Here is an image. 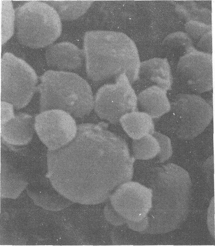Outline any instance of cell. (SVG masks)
<instances>
[{
    "instance_id": "obj_24",
    "label": "cell",
    "mask_w": 215,
    "mask_h": 246,
    "mask_svg": "<svg viewBox=\"0 0 215 246\" xmlns=\"http://www.w3.org/2000/svg\"><path fill=\"white\" fill-rule=\"evenodd\" d=\"M125 225L131 231L140 233H146L148 229L149 219L147 216L138 221H126Z\"/></svg>"
},
{
    "instance_id": "obj_26",
    "label": "cell",
    "mask_w": 215,
    "mask_h": 246,
    "mask_svg": "<svg viewBox=\"0 0 215 246\" xmlns=\"http://www.w3.org/2000/svg\"><path fill=\"white\" fill-rule=\"evenodd\" d=\"M175 13L181 19L187 21L192 19L191 16L186 8L184 6L178 4L175 7Z\"/></svg>"
},
{
    "instance_id": "obj_4",
    "label": "cell",
    "mask_w": 215,
    "mask_h": 246,
    "mask_svg": "<svg viewBox=\"0 0 215 246\" xmlns=\"http://www.w3.org/2000/svg\"><path fill=\"white\" fill-rule=\"evenodd\" d=\"M87 75L92 82L101 85L113 82L121 74L131 76L134 69V56L121 54L111 44L105 41L104 34L93 30L84 35L82 49Z\"/></svg>"
},
{
    "instance_id": "obj_17",
    "label": "cell",
    "mask_w": 215,
    "mask_h": 246,
    "mask_svg": "<svg viewBox=\"0 0 215 246\" xmlns=\"http://www.w3.org/2000/svg\"><path fill=\"white\" fill-rule=\"evenodd\" d=\"M131 152L136 161H147L156 158L160 150L159 144L153 134L132 140Z\"/></svg>"
},
{
    "instance_id": "obj_18",
    "label": "cell",
    "mask_w": 215,
    "mask_h": 246,
    "mask_svg": "<svg viewBox=\"0 0 215 246\" xmlns=\"http://www.w3.org/2000/svg\"><path fill=\"white\" fill-rule=\"evenodd\" d=\"M1 43L3 46L15 32V9L11 1L1 0Z\"/></svg>"
},
{
    "instance_id": "obj_6",
    "label": "cell",
    "mask_w": 215,
    "mask_h": 246,
    "mask_svg": "<svg viewBox=\"0 0 215 246\" xmlns=\"http://www.w3.org/2000/svg\"><path fill=\"white\" fill-rule=\"evenodd\" d=\"M171 128L179 138L193 139L209 125L213 117L212 106L196 94L182 93L171 101Z\"/></svg>"
},
{
    "instance_id": "obj_14",
    "label": "cell",
    "mask_w": 215,
    "mask_h": 246,
    "mask_svg": "<svg viewBox=\"0 0 215 246\" xmlns=\"http://www.w3.org/2000/svg\"><path fill=\"white\" fill-rule=\"evenodd\" d=\"M167 90L152 85L138 94V109L148 114L154 120L159 119L171 110V103Z\"/></svg>"
},
{
    "instance_id": "obj_10",
    "label": "cell",
    "mask_w": 215,
    "mask_h": 246,
    "mask_svg": "<svg viewBox=\"0 0 215 246\" xmlns=\"http://www.w3.org/2000/svg\"><path fill=\"white\" fill-rule=\"evenodd\" d=\"M153 194L151 189L132 180L122 184L114 191L112 198L116 210L126 221H136L148 216Z\"/></svg>"
},
{
    "instance_id": "obj_11",
    "label": "cell",
    "mask_w": 215,
    "mask_h": 246,
    "mask_svg": "<svg viewBox=\"0 0 215 246\" xmlns=\"http://www.w3.org/2000/svg\"><path fill=\"white\" fill-rule=\"evenodd\" d=\"M45 58L51 69L76 73L84 65L82 49L68 41L54 43L46 48Z\"/></svg>"
},
{
    "instance_id": "obj_2",
    "label": "cell",
    "mask_w": 215,
    "mask_h": 246,
    "mask_svg": "<svg viewBox=\"0 0 215 246\" xmlns=\"http://www.w3.org/2000/svg\"><path fill=\"white\" fill-rule=\"evenodd\" d=\"M37 92L40 111L59 109L75 118L82 119L93 111L94 94L92 87L76 73L47 70L39 77Z\"/></svg>"
},
{
    "instance_id": "obj_13",
    "label": "cell",
    "mask_w": 215,
    "mask_h": 246,
    "mask_svg": "<svg viewBox=\"0 0 215 246\" xmlns=\"http://www.w3.org/2000/svg\"><path fill=\"white\" fill-rule=\"evenodd\" d=\"M173 78L171 69L166 59L155 58L140 65L138 86L143 89L152 85L167 91L171 87Z\"/></svg>"
},
{
    "instance_id": "obj_12",
    "label": "cell",
    "mask_w": 215,
    "mask_h": 246,
    "mask_svg": "<svg viewBox=\"0 0 215 246\" xmlns=\"http://www.w3.org/2000/svg\"><path fill=\"white\" fill-rule=\"evenodd\" d=\"M34 116L26 112L16 113L12 118L0 124V137L6 143L22 146L29 143L35 133Z\"/></svg>"
},
{
    "instance_id": "obj_8",
    "label": "cell",
    "mask_w": 215,
    "mask_h": 246,
    "mask_svg": "<svg viewBox=\"0 0 215 246\" xmlns=\"http://www.w3.org/2000/svg\"><path fill=\"white\" fill-rule=\"evenodd\" d=\"M75 118L61 109L40 111L34 116L35 134L48 150L61 148L71 143L77 135L78 125Z\"/></svg>"
},
{
    "instance_id": "obj_1",
    "label": "cell",
    "mask_w": 215,
    "mask_h": 246,
    "mask_svg": "<svg viewBox=\"0 0 215 246\" xmlns=\"http://www.w3.org/2000/svg\"><path fill=\"white\" fill-rule=\"evenodd\" d=\"M126 140L100 124L78 125L66 146L47 153L48 175L67 181L100 182L115 190L132 180L136 161Z\"/></svg>"
},
{
    "instance_id": "obj_27",
    "label": "cell",
    "mask_w": 215,
    "mask_h": 246,
    "mask_svg": "<svg viewBox=\"0 0 215 246\" xmlns=\"http://www.w3.org/2000/svg\"><path fill=\"white\" fill-rule=\"evenodd\" d=\"M202 168L206 175L212 176L214 175V158L211 155L208 158L202 165Z\"/></svg>"
},
{
    "instance_id": "obj_16",
    "label": "cell",
    "mask_w": 215,
    "mask_h": 246,
    "mask_svg": "<svg viewBox=\"0 0 215 246\" xmlns=\"http://www.w3.org/2000/svg\"><path fill=\"white\" fill-rule=\"evenodd\" d=\"M56 10L61 20L71 21L85 14L93 3L91 1H45Z\"/></svg>"
},
{
    "instance_id": "obj_15",
    "label": "cell",
    "mask_w": 215,
    "mask_h": 246,
    "mask_svg": "<svg viewBox=\"0 0 215 246\" xmlns=\"http://www.w3.org/2000/svg\"><path fill=\"white\" fill-rule=\"evenodd\" d=\"M119 125L126 135L132 140L153 134L155 130L153 119L148 114L139 110L123 115L120 119Z\"/></svg>"
},
{
    "instance_id": "obj_22",
    "label": "cell",
    "mask_w": 215,
    "mask_h": 246,
    "mask_svg": "<svg viewBox=\"0 0 215 246\" xmlns=\"http://www.w3.org/2000/svg\"><path fill=\"white\" fill-rule=\"evenodd\" d=\"M165 44L185 48L192 45V40L186 32L178 31L169 34L166 38Z\"/></svg>"
},
{
    "instance_id": "obj_25",
    "label": "cell",
    "mask_w": 215,
    "mask_h": 246,
    "mask_svg": "<svg viewBox=\"0 0 215 246\" xmlns=\"http://www.w3.org/2000/svg\"><path fill=\"white\" fill-rule=\"evenodd\" d=\"M15 109L11 103L0 101V124L9 120L15 115Z\"/></svg>"
},
{
    "instance_id": "obj_9",
    "label": "cell",
    "mask_w": 215,
    "mask_h": 246,
    "mask_svg": "<svg viewBox=\"0 0 215 246\" xmlns=\"http://www.w3.org/2000/svg\"><path fill=\"white\" fill-rule=\"evenodd\" d=\"M185 49L177 65L178 74L192 91L202 93L212 91V54L199 51L193 45Z\"/></svg>"
},
{
    "instance_id": "obj_23",
    "label": "cell",
    "mask_w": 215,
    "mask_h": 246,
    "mask_svg": "<svg viewBox=\"0 0 215 246\" xmlns=\"http://www.w3.org/2000/svg\"><path fill=\"white\" fill-rule=\"evenodd\" d=\"M195 47L198 50L209 54H212V31H209L198 40Z\"/></svg>"
},
{
    "instance_id": "obj_3",
    "label": "cell",
    "mask_w": 215,
    "mask_h": 246,
    "mask_svg": "<svg viewBox=\"0 0 215 246\" xmlns=\"http://www.w3.org/2000/svg\"><path fill=\"white\" fill-rule=\"evenodd\" d=\"M15 33L22 45L32 49L47 48L60 36L62 20L45 1H26L15 9Z\"/></svg>"
},
{
    "instance_id": "obj_7",
    "label": "cell",
    "mask_w": 215,
    "mask_h": 246,
    "mask_svg": "<svg viewBox=\"0 0 215 246\" xmlns=\"http://www.w3.org/2000/svg\"><path fill=\"white\" fill-rule=\"evenodd\" d=\"M138 110V94L125 73L101 85L94 94L93 110L108 124L119 125L123 115Z\"/></svg>"
},
{
    "instance_id": "obj_5",
    "label": "cell",
    "mask_w": 215,
    "mask_h": 246,
    "mask_svg": "<svg viewBox=\"0 0 215 246\" xmlns=\"http://www.w3.org/2000/svg\"><path fill=\"white\" fill-rule=\"evenodd\" d=\"M0 100L11 104L15 109L26 106L37 92L39 77L23 59L12 53L1 56Z\"/></svg>"
},
{
    "instance_id": "obj_20",
    "label": "cell",
    "mask_w": 215,
    "mask_h": 246,
    "mask_svg": "<svg viewBox=\"0 0 215 246\" xmlns=\"http://www.w3.org/2000/svg\"><path fill=\"white\" fill-rule=\"evenodd\" d=\"M186 33L193 40H198L205 34L212 30L210 24L191 19L185 24Z\"/></svg>"
},
{
    "instance_id": "obj_21",
    "label": "cell",
    "mask_w": 215,
    "mask_h": 246,
    "mask_svg": "<svg viewBox=\"0 0 215 246\" xmlns=\"http://www.w3.org/2000/svg\"><path fill=\"white\" fill-rule=\"evenodd\" d=\"M184 6L190 13L192 19L210 24L211 15L210 10L199 6L196 3L192 1L185 2Z\"/></svg>"
},
{
    "instance_id": "obj_19",
    "label": "cell",
    "mask_w": 215,
    "mask_h": 246,
    "mask_svg": "<svg viewBox=\"0 0 215 246\" xmlns=\"http://www.w3.org/2000/svg\"><path fill=\"white\" fill-rule=\"evenodd\" d=\"M153 135L156 137L159 143L160 150L156 157V161L158 163H163L171 157L173 148L171 141L166 135L159 131L155 130Z\"/></svg>"
}]
</instances>
